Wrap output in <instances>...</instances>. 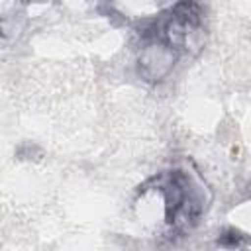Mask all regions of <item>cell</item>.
I'll list each match as a JSON object with an SVG mask.
<instances>
[{"label":"cell","instance_id":"1","mask_svg":"<svg viewBox=\"0 0 251 251\" xmlns=\"http://www.w3.org/2000/svg\"><path fill=\"white\" fill-rule=\"evenodd\" d=\"M202 8L194 0H180L141 29L143 51L139 69L149 80H161L180 53L188 51L192 37L202 29Z\"/></svg>","mask_w":251,"mask_h":251},{"label":"cell","instance_id":"3","mask_svg":"<svg viewBox=\"0 0 251 251\" xmlns=\"http://www.w3.org/2000/svg\"><path fill=\"white\" fill-rule=\"evenodd\" d=\"M220 243L233 247V245H241V243H243V237H241V233H239L237 229H227V231H224V235L220 237Z\"/></svg>","mask_w":251,"mask_h":251},{"label":"cell","instance_id":"2","mask_svg":"<svg viewBox=\"0 0 251 251\" xmlns=\"http://www.w3.org/2000/svg\"><path fill=\"white\" fill-rule=\"evenodd\" d=\"M165 198V220L173 229H190L204 212L200 188L184 171H169L153 178Z\"/></svg>","mask_w":251,"mask_h":251}]
</instances>
